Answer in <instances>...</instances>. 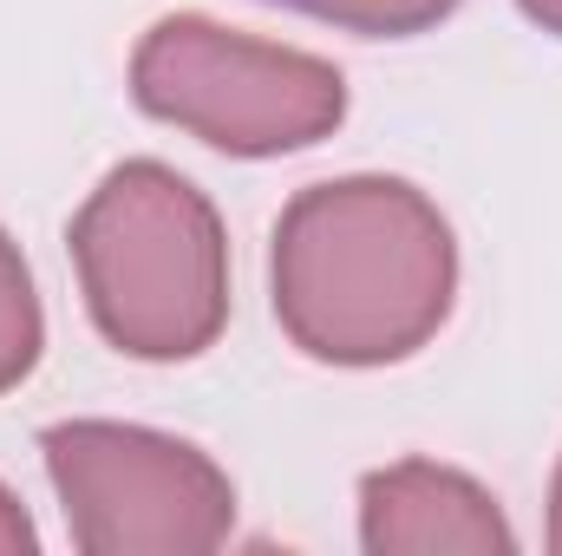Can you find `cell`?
I'll return each instance as SVG.
<instances>
[{
  "label": "cell",
  "mask_w": 562,
  "mask_h": 556,
  "mask_svg": "<svg viewBox=\"0 0 562 556\" xmlns=\"http://www.w3.org/2000/svg\"><path fill=\"white\" fill-rule=\"evenodd\" d=\"M40 347H46L40 288H33V269H26L20 243L0 230V393H13L40 367Z\"/></svg>",
  "instance_id": "obj_6"
},
{
  "label": "cell",
  "mask_w": 562,
  "mask_h": 556,
  "mask_svg": "<svg viewBox=\"0 0 562 556\" xmlns=\"http://www.w3.org/2000/svg\"><path fill=\"white\" fill-rule=\"evenodd\" d=\"M40 458L86 556H203L236 531V485L190 438L125 419H59L40 432Z\"/></svg>",
  "instance_id": "obj_4"
},
{
  "label": "cell",
  "mask_w": 562,
  "mask_h": 556,
  "mask_svg": "<svg viewBox=\"0 0 562 556\" xmlns=\"http://www.w3.org/2000/svg\"><path fill=\"white\" fill-rule=\"evenodd\" d=\"M132 99L223 157H288L334 138L347 119L334 59L236 33L210 13H164L132 46Z\"/></svg>",
  "instance_id": "obj_3"
},
{
  "label": "cell",
  "mask_w": 562,
  "mask_h": 556,
  "mask_svg": "<svg viewBox=\"0 0 562 556\" xmlns=\"http://www.w3.org/2000/svg\"><path fill=\"white\" fill-rule=\"evenodd\" d=\"M543 544L562 556V458H557V478H550V524H543Z\"/></svg>",
  "instance_id": "obj_9"
},
{
  "label": "cell",
  "mask_w": 562,
  "mask_h": 556,
  "mask_svg": "<svg viewBox=\"0 0 562 556\" xmlns=\"http://www.w3.org/2000/svg\"><path fill=\"white\" fill-rule=\"evenodd\" d=\"M72 269L92 327L125 360H196L229 327V236L216 203L170 164L125 157L79 203Z\"/></svg>",
  "instance_id": "obj_2"
},
{
  "label": "cell",
  "mask_w": 562,
  "mask_h": 556,
  "mask_svg": "<svg viewBox=\"0 0 562 556\" xmlns=\"http://www.w3.org/2000/svg\"><path fill=\"white\" fill-rule=\"evenodd\" d=\"M281 334L321 367H400L458 301V236L406 177L353 170L294 190L269 243Z\"/></svg>",
  "instance_id": "obj_1"
},
{
  "label": "cell",
  "mask_w": 562,
  "mask_h": 556,
  "mask_svg": "<svg viewBox=\"0 0 562 556\" xmlns=\"http://www.w3.org/2000/svg\"><path fill=\"white\" fill-rule=\"evenodd\" d=\"M517 7H524L543 33H557V40H562V0H517Z\"/></svg>",
  "instance_id": "obj_10"
},
{
  "label": "cell",
  "mask_w": 562,
  "mask_h": 556,
  "mask_svg": "<svg viewBox=\"0 0 562 556\" xmlns=\"http://www.w3.org/2000/svg\"><path fill=\"white\" fill-rule=\"evenodd\" d=\"M276 7H294V13L327 20V26H347L360 40H413V33L458 13V0H276Z\"/></svg>",
  "instance_id": "obj_7"
},
{
  "label": "cell",
  "mask_w": 562,
  "mask_h": 556,
  "mask_svg": "<svg viewBox=\"0 0 562 556\" xmlns=\"http://www.w3.org/2000/svg\"><path fill=\"white\" fill-rule=\"evenodd\" d=\"M33 551H40V531L26 518V504L0 485V556H33Z\"/></svg>",
  "instance_id": "obj_8"
},
{
  "label": "cell",
  "mask_w": 562,
  "mask_h": 556,
  "mask_svg": "<svg viewBox=\"0 0 562 556\" xmlns=\"http://www.w3.org/2000/svg\"><path fill=\"white\" fill-rule=\"evenodd\" d=\"M360 551L367 556H510L517 531L504 504L458 465L400 458L360 478Z\"/></svg>",
  "instance_id": "obj_5"
}]
</instances>
